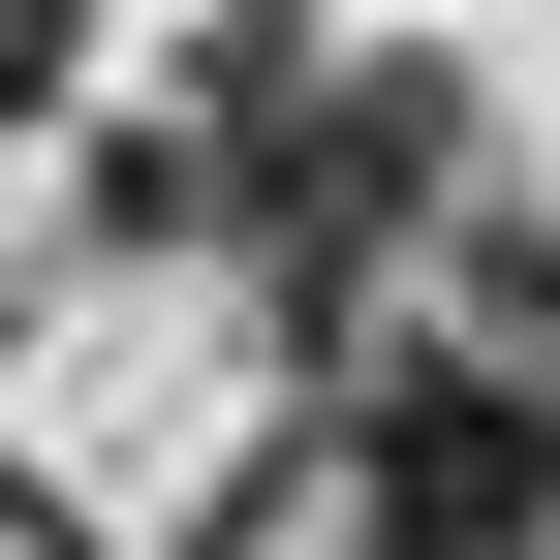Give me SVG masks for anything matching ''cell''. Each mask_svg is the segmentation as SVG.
<instances>
[{
  "instance_id": "1",
  "label": "cell",
  "mask_w": 560,
  "mask_h": 560,
  "mask_svg": "<svg viewBox=\"0 0 560 560\" xmlns=\"http://www.w3.org/2000/svg\"><path fill=\"white\" fill-rule=\"evenodd\" d=\"M405 405H467L499 467H560V249H467L436 312H405Z\"/></svg>"
},
{
  "instance_id": "3",
  "label": "cell",
  "mask_w": 560,
  "mask_h": 560,
  "mask_svg": "<svg viewBox=\"0 0 560 560\" xmlns=\"http://www.w3.org/2000/svg\"><path fill=\"white\" fill-rule=\"evenodd\" d=\"M32 94H62V0H0V125H32Z\"/></svg>"
},
{
  "instance_id": "2",
  "label": "cell",
  "mask_w": 560,
  "mask_h": 560,
  "mask_svg": "<svg viewBox=\"0 0 560 560\" xmlns=\"http://www.w3.org/2000/svg\"><path fill=\"white\" fill-rule=\"evenodd\" d=\"M374 560H560V467H499L467 405H374Z\"/></svg>"
}]
</instances>
